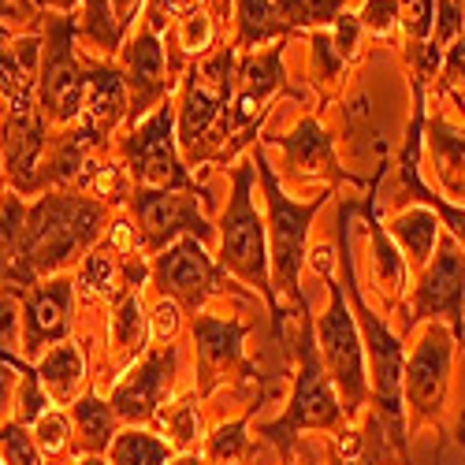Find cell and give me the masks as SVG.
<instances>
[{"label":"cell","instance_id":"4dcf8cb0","mask_svg":"<svg viewBox=\"0 0 465 465\" xmlns=\"http://www.w3.org/2000/svg\"><path fill=\"white\" fill-rule=\"evenodd\" d=\"M365 216H369V227H372V264H376V276L387 283V291H399L402 280H406V264H402L399 250L387 242V235L380 231V220H376L372 205H365Z\"/></svg>","mask_w":465,"mask_h":465},{"label":"cell","instance_id":"8fae6325","mask_svg":"<svg viewBox=\"0 0 465 465\" xmlns=\"http://www.w3.org/2000/svg\"><path fill=\"white\" fill-rule=\"evenodd\" d=\"M153 276H157V287L183 302L190 313H198L205 298L216 291V264L209 261L205 242H198L193 235H183L179 242L161 250Z\"/></svg>","mask_w":465,"mask_h":465},{"label":"cell","instance_id":"6f0895ef","mask_svg":"<svg viewBox=\"0 0 465 465\" xmlns=\"http://www.w3.org/2000/svg\"><path fill=\"white\" fill-rule=\"evenodd\" d=\"M342 5H346V0H342Z\"/></svg>","mask_w":465,"mask_h":465},{"label":"cell","instance_id":"60d3db41","mask_svg":"<svg viewBox=\"0 0 465 465\" xmlns=\"http://www.w3.org/2000/svg\"><path fill=\"white\" fill-rule=\"evenodd\" d=\"M436 15H440V23L432 26L436 30V37H432V45L436 49H443L450 37H458L461 30H465V12L454 5V0H440V8H436Z\"/></svg>","mask_w":465,"mask_h":465},{"label":"cell","instance_id":"6da1fadb","mask_svg":"<svg viewBox=\"0 0 465 465\" xmlns=\"http://www.w3.org/2000/svg\"><path fill=\"white\" fill-rule=\"evenodd\" d=\"M104 220V209L90 198H74V193H49L42 198L23 223L19 257L8 272V283H19L23 291L34 287L37 276H49L64 268L71 257H79Z\"/></svg>","mask_w":465,"mask_h":465},{"label":"cell","instance_id":"816d5d0a","mask_svg":"<svg viewBox=\"0 0 465 465\" xmlns=\"http://www.w3.org/2000/svg\"><path fill=\"white\" fill-rule=\"evenodd\" d=\"M172 465H202V461H198V458H190V454H183V458H175Z\"/></svg>","mask_w":465,"mask_h":465},{"label":"cell","instance_id":"11a10c76","mask_svg":"<svg viewBox=\"0 0 465 465\" xmlns=\"http://www.w3.org/2000/svg\"><path fill=\"white\" fill-rule=\"evenodd\" d=\"M454 5H458V8H461V12H465V0H454Z\"/></svg>","mask_w":465,"mask_h":465},{"label":"cell","instance_id":"7c38bea8","mask_svg":"<svg viewBox=\"0 0 465 465\" xmlns=\"http://www.w3.org/2000/svg\"><path fill=\"white\" fill-rule=\"evenodd\" d=\"M45 149V115L30 101H12L5 120V168L19 193H30L37 186V157Z\"/></svg>","mask_w":465,"mask_h":465},{"label":"cell","instance_id":"74e56055","mask_svg":"<svg viewBox=\"0 0 465 465\" xmlns=\"http://www.w3.org/2000/svg\"><path fill=\"white\" fill-rule=\"evenodd\" d=\"M175 37H179V49H183V53H205L209 42H213V23H209V15L186 12V15L179 19V26H175Z\"/></svg>","mask_w":465,"mask_h":465},{"label":"cell","instance_id":"cb8c5ba5","mask_svg":"<svg viewBox=\"0 0 465 465\" xmlns=\"http://www.w3.org/2000/svg\"><path fill=\"white\" fill-rule=\"evenodd\" d=\"M287 30L291 26L272 0H239V45L253 49L272 37H283Z\"/></svg>","mask_w":465,"mask_h":465},{"label":"cell","instance_id":"db71d44e","mask_svg":"<svg viewBox=\"0 0 465 465\" xmlns=\"http://www.w3.org/2000/svg\"><path fill=\"white\" fill-rule=\"evenodd\" d=\"M79 465H104V461H101V458H94V454H90V458H86V461H79Z\"/></svg>","mask_w":465,"mask_h":465},{"label":"cell","instance_id":"e575fe53","mask_svg":"<svg viewBox=\"0 0 465 465\" xmlns=\"http://www.w3.org/2000/svg\"><path fill=\"white\" fill-rule=\"evenodd\" d=\"M395 12L406 37H413V42H424L436 26V0H395Z\"/></svg>","mask_w":465,"mask_h":465},{"label":"cell","instance_id":"7a4b0ae2","mask_svg":"<svg viewBox=\"0 0 465 465\" xmlns=\"http://www.w3.org/2000/svg\"><path fill=\"white\" fill-rule=\"evenodd\" d=\"M250 183H253V164H239L235 172V193H231V205L223 213V231H220V268L231 276L246 280L250 287H257L268 305H272V324L280 331L283 324V309L276 302V287H272V272H268V250H264V223L253 209L250 198Z\"/></svg>","mask_w":465,"mask_h":465},{"label":"cell","instance_id":"4fadbf2b","mask_svg":"<svg viewBox=\"0 0 465 465\" xmlns=\"http://www.w3.org/2000/svg\"><path fill=\"white\" fill-rule=\"evenodd\" d=\"M67 331H71V283L67 280L34 283V291L23 302V351L34 358L45 346L64 342Z\"/></svg>","mask_w":465,"mask_h":465},{"label":"cell","instance_id":"5bb4252c","mask_svg":"<svg viewBox=\"0 0 465 465\" xmlns=\"http://www.w3.org/2000/svg\"><path fill=\"white\" fill-rule=\"evenodd\" d=\"M465 261L458 253L454 242H443V253L436 261V268L424 283L417 287V317H450L454 321V335L465 331Z\"/></svg>","mask_w":465,"mask_h":465},{"label":"cell","instance_id":"f907efd6","mask_svg":"<svg viewBox=\"0 0 465 465\" xmlns=\"http://www.w3.org/2000/svg\"><path fill=\"white\" fill-rule=\"evenodd\" d=\"M335 465H376V458H354V461H342V458H335Z\"/></svg>","mask_w":465,"mask_h":465},{"label":"cell","instance_id":"f546056e","mask_svg":"<svg viewBox=\"0 0 465 465\" xmlns=\"http://www.w3.org/2000/svg\"><path fill=\"white\" fill-rule=\"evenodd\" d=\"M168 461V443L145 432H124L112 440V465H164Z\"/></svg>","mask_w":465,"mask_h":465},{"label":"cell","instance_id":"f6af8a7d","mask_svg":"<svg viewBox=\"0 0 465 465\" xmlns=\"http://www.w3.org/2000/svg\"><path fill=\"white\" fill-rule=\"evenodd\" d=\"M108 5H112V19H115V26H120V37H124V30L134 23V15L142 8V0H108Z\"/></svg>","mask_w":465,"mask_h":465},{"label":"cell","instance_id":"44dd1931","mask_svg":"<svg viewBox=\"0 0 465 465\" xmlns=\"http://www.w3.org/2000/svg\"><path fill=\"white\" fill-rule=\"evenodd\" d=\"M283 153H287V164L305 175V172H328L331 179H339V164H335V149L331 138L321 131L317 120H302L287 138H283Z\"/></svg>","mask_w":465,"mask_h":465},{"label":"cell","instance_id":"c3c4849f","mask_svg":"<svg viewBox=\"0 0 465 465\" xmlns=\"http://www.w3.org/2000/svg\"><path fill=\"white\" fill-rule=\"evenodd\" d=\"M0 361H5V358H0ZM8 399H12V372L0 365V413L8 410Z\"/></svg>","mask_w":465,"mask_h":465},{"label":"cell","instance_id":"d4e9b609","mask_svg":"<svg viewBox=\"0 0 465 465\" xmlns=\"http://www.w3.org/2000/svg\"><path fill=\"white\" fill-rule=\"evenodd\" d=\"M432 138V157H436V168L447 183L450 193L465 198V134L461 131H450L447 124H432L429 131Z\"/></svg>","mask_w":465,"mask_h":465},{"label":"cell","instance_id":"484cf974","mask_svg":"<svg viewBox=\"0 0 465 465\" xmlns=\"http://www.w3.org/2000/svg\"><path fill=\"white\" fill-rule=\"evenodd\" d=\"M391 231H395V239L402 242V250H410V261L424 264V261H429V253H432V246H436L440 220L429 209H410V213H402L391 223Z\"/></svg>","mask_w":465,"mask_h":465},{"label":"cell","instance_id":"83f0119b","mask_svg":"<svg viewBox=\"0 0 465 465\" xmlns=\"http://www.w3.org/2000/svg\"><path fill=\"white\" fill-rule=\"evenodd\" d=\"M97 142H101V138H97L94 131H86V127L64 134L60 145H56V153H53V164H49L45 179H49V183L79 179V172H83V164H86V153H90Z\"/></svg>","mask_w":465,"mask_h":465},{"label":"cell","instance_id":"9f6ffc18","mask_svg":"<svg viewBox=\"0 0 465 465\" xmlns=\"http://www.w3.org/2000/svg\"><path fill=\"white\" fill-rule=\"evenodd\" d=\"M0 465H5V461H0Z\"/></svg>","mask_w":465,"mask_h":465},{"label":"cell","instance_id":"f35d334b","mask_svg":"<svg viewBox=\"0 0 465 465\" xmlns=\"http://www.w3.org/2000/svg\"><path fill=\"white\" fill-rule=\"evenodd\" d=\"M12 346H19V302L15 294H0V358L15 361Z\"/></svg>","mask_w":465,"mask_h":465},{"label":"cell","instance_id":"7402d4cb","mask_svg":"<svg viewBox=\"0 0 465 465\" xmlns=\"http://www.w3.org/2000/svg\"><path fill=\"white\" fill-rule=\"evenodd\" d=\"M37 380H42L45 395L56 399V402H67L74 399V391H79V383L86 376V361H83V351L71 342H60L56 351H49L42 361H37Z\"/></svg>","mask_w":465,"mask_h":465},{"label":"cell","instance_id":"e0dca14e","mask_svg":"<svg viewBox=\"0 0 465 465\" xmlns=\"http://www.w3.org/2000/svg\"><path fill=\"white\" fill-rule=\"evenodd\" d=\"M124 79L134 94V115L149 112L153 101H161L164 90H168V60H164V49H161V37L157 30H142L134 42L127 45V56H124Z\"/></svg>","mask_w":465,"mask_h":465},{"label":"cell","instance_id":"f1b7e54d","mask_svg":"<svg viewBox=\"0 0 465 465\" xmlns=\"http://www.w3.org/2000/svg\"><path fill=\"white\" fill-rule=\"evenodd\" d=\"M145 335H149V317L142 309V298L138 294H127L115 309V321H112V339L120 346L124 358H134L142 346H145Z\"/></svg>","mask_w":465,"mask_h":465},{"label":"cell","instance_id":"b9f144b4","mask_svg":"<svg viewBox=\"0 0 465 465\" xmlns=\"http://www.w3.org/2000/svg\"><path fill=\"white\" fill-rule=\"evenodd\" d=\"M399 23V12H395V0H365L361 8V26L372 30V34H387Z\"/></svg>","mask_w":465,"mask_h":465},{"label":"cell","instance_id":"277c9868","mask_svg":"<svg viewBox=\"0 0 465 465\" xmlns=\"http://www.w3.org/2000/svg\"><path fill=\"white\" fill-rule=\"evenodd\" d=\"M298 358H302V369H298V387H294L291 410L283 413V420H276V424H268V429H264V436H272V440H280L287 447H291L298 429H335L339 417H342V406H339V399L331 391V380L324 372V361L317 358L313 324H309V317H302Z\"/></svg>","mask_w":465,"mask_h":465},{"label":"cell","instance_id":"f5cc1de1","mask_svg":"<svg viewBox=\"0 0 465 465\" xmlns=\"http://www.w3.org/2000/svg\"><path fill=\"white\" fill-rule=\"evenodd\" d=\"M8 15H15L12 5H8V0H0V19H8Z\"/></svg>","mask_w":465,"mask_h":465},{"label":"cell","instance_id":"7bdbcfd3","mask_svg":"<svg viewBox=\"0 0 465 465\" xmlns=\"http://www.w3.org/2000/svg\"><path fill=\"white\" fill-rule=\"evenodd\" d=\"M358 30H361V19H354V15H339L335 19V37H331V45H335V53L346 60L354 49H358Z\"/></svg>","mask_w":465,"mask_h":465},{"label":"cell","instance_id":"ee69618b","mask_svg":"<svg viewBox=\"0 0 465 465\" xmlns=\"http://www.w3.org/2000/svg\"><path fill=\"white\" fill-rule=\"evenodd\" d=\"M339 15H342V0H309L305 26H335Z\"/></svg>","mask_w":465,"mask_h":465},{"label":"cell","instance_id":"4316f807","mask_svg":"<svg viewBox=\"0 0 465 465\" xmlns=\"http://www.w3.org/2000/svg\"><path fill=\"white\" fill-rule=\"evenodd\" d=\"M74 420H79V443L83 450L97 454L108 447L112 440V424H115V410H108L97 395H86L74 402Z\"/></svg>","mask_w":465,"mask_h":465},{"label":"cell","instance_id":"3957f363","mask_svg":"<svg viewBox=\"0 0 465 465\" xmlns=\"http://www.w3.org/2000/svg\"><path fill=\"white\" fill-rule=\"evenodd\" d=\"M257 172L264 179V193H268V213H272V261H276V276H272V287L276 291H287L298 305V317H309V305H305V294L298 287V268H302V253H305V235H309V220L317 216L321 202H291L287 193L280 190L272 168H268L264 153H257Z\"/></svg>","mask_w":465,"mask_h":465},{"label":"cell","instance_id":"ab89813d","mask_svg":"<svg viewBox=\"0 0 465 465\" xmlns=\"http://www.w3.org/2000/svg\"><path fill=\"white\" fill-rule=\"evenodd\" d=\"M83 283L94 287L97 294H112V291H115V261H112L108 250L86 257V264H83Z\"/></svg>","mask_w":465,"mask_h":465},{"label":"cell","instance_id":"8d00e7d4","mask_svg":"<svg viewBox=\"0 0 465 465\" xmlns=\"http://www.w3.org/2000/svg\"><path fill=\"white\" fill-rule=\"evenodd\" d=\"M67 440H71V429H67V417L64 413L49 410L45 417H37L34 443H37V450H42V454H60L67 447Z\"/></svg>","mask_w":465,"mask_h":465},{"label":"cell","instance_id":"9a60e30c","mask_svg":"<svg viewBox=\"0 0 465 465\" xmlns=\"http://www.w3.org/2000/svg\"><path fill=\"white\" fill-rule=\"evenodd\" d=\"M172 376H175V351H157L149 354L112 395V410L120 420H145V417H157V406H161V395L172 387Z\"/></svg>","mask_w":465,"mask_h":465},{"label":"cell","instance_id":"d6986e66","mask_svg":"<svg viewBox=\"0 0 465 465\" xmlns=\"http://www.w3.org/2000/svg\"><path fill=\"white\" fill-rule=\"evenodd\" d=\"M246 324L220 317H193V342H198V365L205 376V391L242 358Z\"/></svg>","mask_w":465,"mask_h":465},{"label":"cell","instance_id":"52a82bcc","mask_svg":"<svg viewBox=\"0 0 465 465\" xmlns=\"http://www.w3.org/2000/svg\"><path fill=\"white\" fill-rule=\"evenodd\" d=\"M134 213H138V231L149 250H168L179 242V235H193L198 242L213 239L209 220L198 213L190 190H149L142 186L134 193Z\"/></svg>","mask_w":465,"mask_h":465},{"label":"cell","instance_id":"ac0fdd59","mask_svg":"<svg viewBox=\"0 0 465 465\" xmlns=\"http://www.w3.org/2000/svg\"><path fill=\"white\" fill-rule=\"evenodd\" d=\"M280 86V49H268L264 56L250 60L242 67V86L231 101V112H227V124H223V138L227 134H239V131H250L253 120L261 115L264 101L276 94Z\"/></svg>","mask_w":465,"mask_h":465},{"label":"cell","instance_id":"bcb514c9","mask_svg":"<svg viewBox=\"0 0 465 465\" xmlns=\"http://www.w3.org/2000/svg\"><path fill=\"white\" fill-rule=\"evenodd\" d=\"M461 74H465V30L458 34L454 49L447 53V79L454 83V79H461Z\"/></svg>","mask_w":465,"mask_h":465},{"label":"cell","instance_id":"2e32d148","mask_svg":"<svg viewBox=\"0 0 465 465\" xmlns=\"http://www.w3.org/2000/svg\"><path fill=\"white\" fill-rule=\"evenodd\" d=\"M447 376H450V335L432 328L424 335V342L417 346V354L410 361V376H406L410 402L417 406L420 417H432L440 410L443 391H447Z\"/></svg>","mask_w":465,"mask_h":465},{"label":"cell","instance_id":"9c48e42d","mask_svg":"<svg viewBox=\"0 0 465 465\" xmlns=\"http://www.w3.org/2000/svg\"><path fill=\"white\" fill-rule=\"evenodd\" d=\"M172 127H175V115L168 104H161L157 115L131 134L127 142V161H131V172L142 186L149 190H193L190 175L183 172L179 157H175V138H172Z\"/></svg>","mask_w":465,"mask_h":465},{"label":"cell","instance_id":"8992f818","mask_svg":"<svg viewBox=\"0 0 465 465\" xmlns=\"http://www.w3.org/2000/svg\"><path fill=\"white\" fill-rule=\"evenodd\" d=\"M235 94V53L223 49L220 56L205 60L202 67L190 71L183 86V108H179V142L186 145L190 157H198V145L216 124L220 108Z\"/></svg>","mask_w":465,"mask_h":465},{"label":"cell","instance_id":"681fc988","mask_svg":"<svg viewBox=\"0 0 465 465\" xmlns=\"http://www.w3.org/2000/svg\"><path fill=\"white\" fill-rule=\"evenodd\" d=\"M37 5H42V8H49V12H53V8H60V12H71L74 5H79V0H37Z\"/></svg>","mask_w":465,"mask_h":465},{"label":"cell","instance_id":"7dc6e473","mask_svg":"<svg viewBox=\"0 0 465 465\" xmlns=\"http://www.w3.org/2000/svg\"><path fill=\"white\" fill-rule=\"evenodd\" d=\"M179 313H175V305H161L157 309V328H161V335H175V328H179V321H175Z\"/></svg>","mask_w":465,"mask_h":465},{"label":"cell","instance_id":"5b68a950","mask_svg":"<svg viewBox=\"0 0 465 465\" xmlns=\"http://www.w3.org/2000/svg\"><path fill=\"white\" fill-rule=\"evenodd\" d=\"M71 37H74V19L56 15L49 19V42H45V64H42V79H37V104L49 124H67L83 112L86 101V83L90 71L79 67L71 53Z\"/></svg>","mask_w":465,"mask_h":465},{"label":"cell","instance_id":"ba28073f","mask_svg":"<svg viewBox=\"0 0 465 465\" xmlns=\"http://www.w3.org/2000/svg\"><path fill=\"white\" fill-rule=\"evenodd\" d=\"M342 268H346V291H351V298H354L358 321H361V331H365V342H369L380 410H383V417H391L395 429H399V420H402V365H406L402 346H399V339H395L391 331L383 328V321L372 317L369 305L361 302L358 283H354V268H351V250H346V239H342Z\"/></svg>","mask_w":465,"mask_h":465},{"label":"cell","instance_id":"30bf717a","mask_svg":"<svg viewBox=\"0 0 465 465\" xmlns=\"http://www.w3.org/2000/svg\"><path fill=\"white\" fill-rule=\"evenodd\" d=\"M321 342H324V365L339 391L346 399V413H354L365 399V372H361V339L354 328L351 309L342 302V287L331 283V305L321 321Z\"/></svg>","mask_w":465,"mask_h":465},{"label":"cell","instance_id":"836d02e7","mask_svg":"<svg viewBox=\"0 0 465 465\" xmlns=\"http://www.w3.org/2000/svg\"><path fill=\"white\" fill-rule=\"evenodd\" d=\"M242 454H246V420H231L223 429H216V436L209 440L213 465H239Z\"/></svg>","mask_w":465,"mask_h":465},{"label":"cell","instance_id":"603a6c76","mask_svg":"<svg viewBox=\"0 0 465 465\" xmlns=\"http://www.w3.org/2000/svg\"><path fill=\"white\" fill-rule=\"evenodd\" d=\"M37 37H23L15 45H0V94L12 101H30L37 90L34 64H37Z\"/></svg>","mask_w":465,"mask_h":465},{"label":"cell","instance_id":"d590c367","mask_svg":"<svg viewBox=\"0 0 465 465\" xmlns=\"http://www.w3.org/2000/svg\"><path fill=\"white\" fill-rule=\"evenodd\" d=\"M86 34L101 49H115L120 45V26L112 19V5L108 0H86Z\"/></svg>","mask_w":465,"mask_h":465},{"label":"cell","instance_id":"1f68e13d","mask_svg":"<svg viewBox=\"0 0 465 465\" xmlns=\"http://www.w3.org/2000/svg\"><path fill=\"white\" fill-rule=\"evenodd\" d=\"M157 420H161V429L168 432V440L175 447H190L193 440L202 436V413H198V406H193L190 399L172 406V410H164V413L157 410Z\"/></svg>","mask_w":465,"mask_h":465},{"label":"cell","instance_id":"ffe728a7","mask_svg":"<svg viewBox=\"0 0 465 465\" xmlns=\"http://www.w3.org/2000/svg\"><path fill=\"white\" fill-rule=\"evenodd\" d=\"M127 112V79L115 67H97L90 71L86 83V101H83V127L104 138Z\"/></svg>","mask_w":465,"mask_h":465},{"label":"cell","instance_id":"d6a6232c","mask_svg":"<svg viewBox=\"0 0 465 465\" xmlns=\"http://www.w3.org/2000/svg\"><path fill=\"white\" fill-rule=\"evenodd\" d=\"M0 461L5 465H42V450H37L34 436L23 429V424L0 429Z\"/></svg>","mask_w":465,"mask_h":465}]
</instances>
